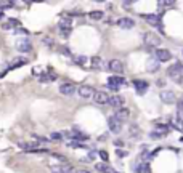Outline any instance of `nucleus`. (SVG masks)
<instances>
[{
	"instance_id": "7",
	"label": "nucleus",
	"mask_w": 183,
	"mask_h": 173,
	"mask_svg": "<svg viewBox=\"0 0 183 173\" xmlns=\"http://www.w3.org/2000/svg\"><path fill=\"white\" fill-rule=\"evenodd\" d=\"M16 50L19 53H29L32 52V43L29 39H19L16 40Z\"/></svg>"
},
{
	"instance_id": "5",
	"label": "nucleus",
	"mask_w": 183,
	"mask_h": 173,
	"mask_svg": "<svg viewBox=\"0 0 183 173\" xmlns=\"http://www.w3.org/2000/svg\"><path fill=\"white\" fill-rule=\"evenodd\" d=\"M108 128L111 133H121L122 130V122L119 120L117 117H114V115H111V117H108Z\"/></svg>"
},
{
	"instance_id": "12",
	"label": "nucleus",
	"mask_w": 183,
	"mask_h": 173,
	"mask_svg": "<svg viewBox=\"0 0 183 173\" xmlns=\"http://www.w3.org/2000/svg\"><path fill=\"white\" fill-rule=\"evenodd\" d=\"M159 98H161V101H162L164 104H173L175 101V93L173 91H169V90H162L159 93Z\"/></svg>"
},
{
	"instance_id": "9",
	"label": "nucleus",
	"mask_w": 183,
	"mask_h": 173,
	"mask_svg": "<svg viewBox=\"0 0 183 173\" xmlns=\"http://www.w3.org/2000/svg\"><path fill=\"white\" fill-rule=\"evenodd\" d=\"M106 67L109 71H112L114 74H124V64H122L121 60H111V61H108Z\"/></svg>"
},
{
	"instance_id": "31",
	"label": "nucleus",
	"mask_w": 183,
	"mask_h": 173,
	"mask_svg": "<svg viewBox=\"0 0 183 173\" xmlns=\"http://www.w3.org/2000/svg\"><path fill=\"white\" fill-rule=\"evenodd\" d=\"M175 0H158V5H159V10L162 8V6H170L173 5Z\"/></svg>"
},
{
	"instance_id": "35",
	"label": "nucleus",
	"mask_w": 183,
	"mask_h": 173,
	"mask_svg": "<svg viewBox=\"0 0 183 173\" xmlns=\"http://www.w3.org/2000/svg\"><path fill=\"white\" fill-rule=\"evenodd\" d=\"M98 156L101 157V160L103 162H108V159H109V156H108V152L104 149H101V151H98Z\"/></svg>"
},
{
	"instance_id": "33",
	"label": "nucleus",
	"mask_w": 183,
	"mask_h": 173,
	"mask_svg": "<svg viewBox=\"0 0 183 173\" xmlns=\"http://www.w3.org/2000/svg\"><path fill=\"white\" fill-rule=\"evenodd\" d=\"M42 42H44V43H45V45H48V47H50V48H53V47H55V42H53V39H50V37H47V35H45V37H42Z\"/></svg>"
},
{
	"instance_id": "27",
	"label": "nucleus",
	"mask_w": 183,
	"mask_h": 173,
	"mask_svg": "<svg viewBox=\"0 0 183 173\" xmlns=\"http://www.w3.org/2000/svg\"><path fill=\"white\" fill-rule=\"evenodd\" d=\"M154 130H156V132H159L162 136H165V135L169 133V127H167V125H154Z\"/></svg>"
},
{
	"instance_id": "15",
	"label": "nucleus",
	"mask_w": 183,
	"mask_h": 173,
	"mask_svg": "<svg viewBox=\"0 0 183 173\" xmlns=\"http://www.w3.org/2000/svg\"><path fill=\"white\" fill-rule=\"evenodd\" d=\"M129 136H130L132 140L138 141L140 138H142V128H140L137 124H132V125L129 127Z\"/></svg>"
},
{
	"instance_id": "41",
	"label": "nucleus",
	"mask_w": 183,
	"mask_h": 173,
	"mask_svg": "<svg viewBox=\"0 0 183 173\" xmlns=\"http://www.w3.org/2000/svg\"><path fill=\"white\" fill-rule=\"evenodd\" d=\"M142 159H150V152H146V151L142 152Z\"/></svg>"
},
{
	"instance_id": "20",
	"label": "nucleus",
	"mask_w": 183,
	"mask_h": 173,
	"mask_svg": "<svg viewBox=\"0 0 183 173\" xmlns=\"http://www.w3.org/2000/svg\"><path fill=\"white\" fill-rule=\"evenodd\" d=\"M108 104H109V106H112L114 109H117V107H122V106H124V98H122V96H119V95L109 96Z\"/></svg>"
},
{
	"instance_id": "23",
	"label": "nucleus",
	"mask_w": 183,
	"mask_h": 173,
	"mask_svg": "<svg viewBox=\"0 0 183 173\" xmlns=\"http://www.w3.org/2000/svg\"><path fill=\"white\" fill-rule=\"evenodd\" d=\"M159 67H161V63L156 60V58H153V60H150V61H148V64H146V69H148V72H156Z\"/></svg>"
},
{
	"instance_id": "25",
	"label": "nucleus",
	"mask_w": 183,
	"mask_h": 173,
	"mask_svg": "<svg viewBox=\"0 0 183 173\" xmlns=\"http://www.w3.org/2000/svg\"><path fill=\"white\" fill-rule=\"evenodd\" d=\"M95 168L98 171H101V173H117V171L112 170L108 163H95Z\"/></svg>"
},
{
	"instance_id": "14",
	"label": "nucleus",
	"mask_w": 183,
	"mask_h": 173,
	"mask_svg": "<svg viewBox=\"0 0 183 173\" xmlns=\"http://www.w3.org/2000/svg\"><path fill=\"white\" fill-rule=\"evenodd\" d=\"M133 87H135V90H137V93L138 95H145V93L148 91V82L146 80H140V79H135L133 80Z\"/></svg>"
},
{
	"instance_id": "22",
	"label": "nucleus",
	"mask_w": 183,
	"mask_h": 173,
	"mask_svg": "<svg viewBox=\"0 0 183 173\" xmlns=\"http://www.w3.org/2000/svg\"><path fill=\"white\" fill-rule=\"evenodd\" d=\"M24 64H27V58H15V60L11 61V64L8 66V69H16V67H21V66H24Z\"/></svg>"
},
{
	"instance_id": "19",
	"label": "nucleus",
	"mask_w": 183,
	"mask_h": 173,
	"mask_svg": "<svg viewBox=\"0 0 183 173\" xmlns=\"http://www.w3.org/2000/svg\"><path fill=\"white\" fill-rule=\"evenodd\" d=\"M114 117H117L121 122H124V120H127V119L130 117V111L127 109V107H117Z\"/></svg>"
},
{
	"instance_id": "29",
	"label": "nucleus",
	"mask_w": 183,
	"mask_h": 173,
	"mask_svg": "<svg viewBox=\"0 0 183 173\" xmlns=\"http://www.w3.org/2000/svg\"><path fill=\"white\" fill-rule=\"evenodd\" d=\"M39 80H40V82H53V80H56V75H53V74H45V75H40Z\"/></svg>"
},
{
	"instance_id": "45",
	"label": "nucleus",
	"mask_w": 183,
	"mask_h": 173,
	"mask_svg": "<svg viewBox=\"0 0 183 173\" xmlns=\"http://www.w3.org/2000/svg\"><path fill=\"white\" fill-rule=\"evenodd\" d=\"M180 141H181V143H183V136H181V138H180Z\"/></svg>"
},
{
	"instance_id": "39",
	"label": "nucleus",
	"mask_w": 183,
	"mask_h": 173,
	"mask_svg": "<svg viewBox=\"0 0 183 173\" xmlns=\"http://www.w3.org/2000/svg\"><path fill=\"white\" fill-rule=\"evenodd\" d=\"M114 144H116L117 148H124V141H121V140H116V141H114Z\"/></svg>"
},
{
	"instance_id": "13",
	"label": "nucleus",
	"mask_w": 183,
	"mask_h": 173,
	"mask_svg": "<svg viewBox=\"0 0 183 173\" xmlns=\"http://www.w3.org/2000/svg\"><path fill=\"white\" fill-rule=\"evenodd\" d=\"M93 88H91L90 85H82V87H79L77 88V93H79V96L82 98V99H90L91 96H93Z\"/></svg>"
},
{
	"instance_id": "16",
	"label": "nucleus",
	"mask_w": 183,
	"mask_h": 173,
	"mask_svg": "<svg viewBox=\"0 0 183 173\" xmlns=\"http://www.w3.org/2000/svg\"><path fill=\"white\" fill-rule=\"evenodd\" d=\"M117 26L121 27V29H133L135 27V21H133L132 18H121V19H117Z\"/></svg>"
},
{
	"instance_id": "6",
	"label": "nucleus",
	"mask_w": 183,
	"mask_h": 173,
	"mask_svg": "<svg viewBox=\"0 0 183 173\" xmlns=\"http://www.w3.org/2000/svg\"><path fill=\"white\" fill-rule=\"evenodd\" d=\"M50 170L52 173H72L74 168H72V165H69L68 162L66 163H50Z\"/></svg>"
},
{
	"instance_id": "32",
	"label": "nucleus",
	"mask_w": 183,
	"mask_h": 173,
	"mask_svg": "<svg viewBox=\"0 0 183 173\" xmlns=\"http://www.w3.org/2000/svg\"><path fill=\"white\" fill-rule=\"evenodd\" d=\"M76 64H79V66H85V64H87V56H76Z\"/></svg>"
},
{
	"instance_id": "26",
	"label": "nucleus",
	"mask_w": 183,
	"mask_h": 173,
	"mask_svg": "<svg viewBox=\"0 0 183 173\" xmlns=\"http://www.w3.org/2000/svg\"><path fill=\"white\" fill-rule=\"evenodd\" d=\"M18 26H19V21H18V19H13V18L2 24V27L5 29V31H8V29H13V27H18Z\"/></svg>"
},
{
	"instance_id": "2",
	"label": "nucleus",
	"mask_w": 183,
	"mask_h": 173,
	"mask_svg": "<svg viewBox=\"0 0 183 173\" xmlns=\"http://www.w3.org/2000/svg\"><path fill=\"white\" fill-rule=\"evenodd\" d=\"M143 43L146 45V48H158L161 45V37L154 32H146L143 34Z\"/></svg>"
},
{
	"instance_id": "42",
	"label": "nucleus",
	"mask_w": 183,
	"mask_h": 173,
	"mask_svg": "<svg viewBox=\"0 0 183 173\" xmlns=\"http://www.w3.org/2000/svg\"><path fill=\"white\" fill-rule=\"evenodd\" d=\"M132 2H138V0H125V2H124V3H125V5H130Z\"/></svg>"
},
{
	"instance_id": "43",
	"label": "nucleus",
	"mask_w": 183,
	"mask_h": 173,
	"mask_svg": "<svg viewBox=\"0 0 183 173\" xmlns=\"http://www.w3.org/2000/svg\"><path fill=\"white\" fill-rule=\"evenodd\" d=\"M76 173H90V171H88V170H77Z\"/></svg>"
},
{
	"instance_id": "34",
	"label": "nucleus",
	"mask_w": 183,
	"mask_h": 173,
	"mask_svg": "<svg viewBox=\"0 0 183 173\" xmlns=\"http://www.w3.org/2000/svg\"><path fill=\"white\" fill-rule=\"evenodd\" d=\"M150 138H151V140H161V138H164V136L161 135L159 132H156V130H153V132L150 133Z\"/></svg>"
},
{
	"instance_id": "17",
	"label": "nucleus",
	"mask_w": 183,
	"mask_h": 173,
	"mask_svg": "<svg viewBox=\"0 0 183 173\" xmlns=\"http://www.w3.org/2000/svg\"><path fill=\"white\" fill-rule=\"evenodd\" d=\"M74 91H76V87L72 83H63L60 87V93H61V95H64V96H72Z\"/></svg>"
},
{
	"instance_id": "3",
	"label": "nucleus",
	"mask_w": 183,
	"mask_h": 173,
	"mask_svg": "<svg viewBox=\"0 0 183 173\" xmlns=\"http://www.w3.org/2000/svg\"><path fill=\"white\" fill-rule=\"evenodd\" d=\"M58 31L64 39H68L72 32V19H61L58 23Z\"/></svg>"
},
{
	"instance_id": "10",
	"label": "nucleus",
	"mask_w": 183,
	"mask_h": 173,
	"mask_svg": "<svg viewBox=\"0 0 183 173\" xmlns=\"http://www.w3.org/2000/svg\"><path fill=\"white\" fill-rule=\"evenodd\" d=\"M91 99H93L96 104H108V101H109V95H108L106 91L96 90V91H93V96H91Z\"/></svg>"
},
{
	"instance_id": "8",
	"label": "nucleus",
	"mask_w": 183,
	"mask_h": 173,
	"mask_svg": "<svg viewBox=\"0 0 183 173\" xmlns=\"http://www.w3.org/2000/svg\"><path fill=\"white\" fill-rule=\"evenodd\" d=\"M154 58H156L159 63H165V61L172 60V53L165 48H158L156 52H154Z\"/></svg>"
},
{
	"instance_id": "37",
	"label": "nucleus",
	"mask_w": 183,
	"mask_h": 173,
	"mask_svg": "<svg viewBox=\"0 0 183 173\" xmlns=\"http://www.w3.org/2000/svg\"><path fill=\"white\" fill-rule=\"evenodd\" d=\"M34 138H36V141H39V143H47V141H50L48 138H44V136H39V135H34Z\"/></svg>"
},
{
	"instance_id": "21",
	"label": "nucleus",
	"mask_w": 183,
	"mask_h": 173,
	"mask_svg": "<svg viewBox=\"0 0 183 173\" xmlns=\"http://www.w3.org/2000/svg\"><path fill=\"white\" fill-rule=\"evenodd\" d=\"M143 18L146 19L148 24H151V26H161L159 14H143Z\"/></svg>"
},
{
	"instance_id": "18",
	"label": "nucleus",
	"mask_w": 183,
	"mask_h": 173,
	"mask_svg": "<svg viewBox=\"0 0 183 173\" xmlns=\"http://www.w3.org/2000/svg\"><path fill=\"white\" fill-rule=\"evenodd\" d=\"M132 170L135 171V173H151V170H150V165H148L146 162L133 163V165H132Z\"/></svg>"
},
{
	"instance_id": "44",
	"label": "nucleus",
	"mask_w": 183,
	"mask_h": 173,
	"mask_svg": "<svg viewBox=\"0 0 183 173\" xmlns=\"http://www.w3.org/2000/svg\"><path fill=\"white\" fill-rule=\"evenodd\" d=\"M93 2H100L101 3V2H104V0H93Z\"/></svg>"
},
{
	"instance_id": "38",
	"label": "nucleus",
	"mask_w": 183,
	"mask_h": 173,
	"mask_svg": "<svg viewBox=\"0 0 183 173\" xmlns=\"http://www.w3.org/2000/svg\"><path fill=\"white\" fill-rule=\"evenodd\" d=\"M69 146H71V148H80V149H84V148H85V146H84V144H80V143H69Z\"/></svg>"
},
{
	"instance_id": "28",
	"label": "nucleus",
	"mask_w": 183,
	"mask_h": 173,
	"mask_svg": "<svg viewBox=\"0 0 183 173\" xmlns=\"http://www.w3.org/2000/svg\"><path fill=\"white\" fill-rule=\"evenodd\" d=\"M88 18H90V19H93V21H98V19H101V18H103V11H100V10L91 11V13L88 14Z\"/></svg>"
},
{
	"instance_id": "11",
	"label": "nucleus",
	"mask_w": 183,
	"mask_h": 173,
	"mask_svg": "<svg viewBox=\"0 0 183 173\" xmlns=\"http://www.w3.org/2000/svg\"><path fill=\"white\" fill-rule=\"evenodd\" d=\"M71 133H72V141H87V140H90V136H88L85 132H82V130L77 127V125L72 127Z\"/></svg>"
},
{
	"instance_id": "36",
	"label": "nucleus",
	"mask_w": 183,
	"mask_h": 173,
	"mask_svg": "<svg viewBox=\"0 0 183 173\" xmlns=\"http://www.w3.org/2000/svg\"><path fill=\"white\" fill-rule=\"evenodd\" d=\"M116 156H117V157H127L129 152H127V151H122L121 148H119V149L116 151Z\"/></svg>"
},
{
	"instance_id": "40",
	"label": "nucleus",
	"mask_w": 183,
	"mask_h": 173,
	"mask_svg": "<svg viewBox=\"0 0 183 173\" xmlns=\"http://www.w3.org/2000/svg\"><path fill=\"white\" fill-rule=\"evenodd\" d=\"M156 83H158V87H164V85H165V80H164V79H159Z\"/></svg>"
},
{
	"instance_id": "4",
	"label": "nucleus",
	"mask_w": 183,
	"mask_h": 173,
	"mask_svg": "<svg viewBox=\"0 0 183 173\" xmlns=\"http://www.w3.org/2000/svg\"><path fill=\"white\" fill-rule=\"evenodd\" d=\"M124 83H125V79L122 75H112V77L108 79V87H109L112 91H117Z\"/></svg>"
},
{
	"instance_id": "1",
	"label": "nucleus",
	"mask_w": 183,
	"mask_h": 173,
	"mask_svg": "<svg viewBox=\"0 0 183 173\" xmlns=\"http://www.w3.org/2000/svg\"><path fill=\"white\" fill-rule=\"evenodd\" d=\"M167 75L173 79L175 82H181L183 79V64L181 63H175L173 66H170L167 69Z\"/></svg>"
},
{
	"instance_id": "24",
	"label": "nucleus",
	"mask_w": 183,
	"mask_h": 173,
	"mask_svg": "<svg viewBox=\"0 0 183 173\" xmlns=\"http://www.w3.org/2000/svg\"><path fill=\"white\" fill-rule=\"evenodd\" d=\"M90 64H91V67L93 69H103L104 67V64H103V60L100 56H93L90 60Z\"/></svg>"
},
{
	"instance_id": "30",
	"label": "nucleus",
	"mask_w": 183,
	"mask_h": 173,
	"mask_svg": "<svg viewBox=\"0 0 183 173\" xmlns=\"http://www.w3.org/2000/svg\"><path fill=\"white\" fill-rule=\"evenodd\" d=\"M48 140H52V141H63V133L61 132H53Z\"/></svg>"
}]
</instances>
